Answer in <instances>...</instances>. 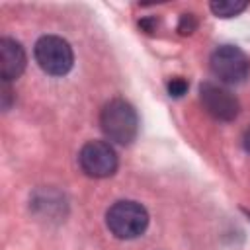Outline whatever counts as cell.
<instances>
[{
  "label": "cell",
  "instance_id": "cell-1",
  "mask_svg": "<svg viewBox=\"0 0 250 250\" xmlns=\"http://www.w3.org/2000/svg\"><path fill=\"white\" fill-rule=\"evenodd\" d=\"M100 127L109 141L117 145H129L139 133V117L129 102L115 98L102 107Z\"/></svg>",
  "mask_w": 250,
  "mask_h": 250
},
{
  "label": "cell",
  "instance_id": "cell-2",
  "mask_svg": "<svg viewBox=\"0 0 250 250\" xmlns=\"http://www.w3.org/2000/svg\"><path fill=\"white\" fill-rule=\"evenodd\" d=\"M105 225L109 232L121 240H131L141 236L148 227L146 209L131 199L115 201L105 213Z\"/></svg>",
  "mask_w": 250,
  "mask_h": 250
},
{
  "label": "cell",
  "instance_id": "cell-3",
  "mask_svg": "<svg viewBox=\"0 0 250 250\" xmlns=\"http://www.w3.org/2000/svg\"><path fill=\"white\" fill-rule=\"evenodd\" d=\"M33 53L41 70L51 76L66 74L74 64L72 47L59 35H43L41 39H37Z\"/></svg>",
  "mask_w": 250,
  "mask_h": 250
},
{
  "label": "cell",
  "instance_id": "cell-4",
  "mask_svg": "<svg viewBox=\"0 0 250 250\" xmlns=\"http://www.w3.org/2000/svg\"><path fill=\"white\" fill-rule=\"evenodd\" d=\"M211 72L225 84H240L250 74V61L234 45H221L211 53Z\"/></svg>",
  "mask_w": 250,
  "mask_h": 250
},
{
  "label": "cell",
  "instance_id": "cell-5",
  "mask_svg": "<svg viewBox=\"0 0 250 250\" xmlns=\"http://www.w3.org/2000/svg\"><path fill=\"white\" fill-rule=\"evenodd\" d=\"M78 164L90 178H109L117 170V152L105 141H88L78 152Z\"/></svg>",
  "mask_w": 250,
  "mask_h": 250
},
{
  "label": "cell",
  "instance_id": "cell-6",
  "mask_svg": "<svg viewBox=\"0 0 250 250\" xmlns=\"http://www.w3.org/2000/svg\"><path fill=\"white\" fill-rule=\"evenodd\" d=\"M199 100L205 111L217 121H232L240 111L236 96L215 82H203L199 86Z\"/></svg>",
  "mask_w": 250,
  "mask_h": 250
},
{
  "label": "cell",
  "instance_id": "cell-7",
  "mask_svg": "<svg viewBox=\"0 0 250 250\" xmlns=\"http://www.w3.org/2000/svg\"><path fill=\"white\" fill-rule=\"evenodd\" d=\"M25 51L23 47L14 39H0V76L4 82H12L21 76L25 70Z\"/></svg>",
  "mask_w": 250,
  "mask_h": 250
},
{
  "label": "cell",
  "instance_id": "cell-8",
  "mask_svg": "<svg viewBox=\"0 0 250 250\" xmlns=\"http://www.w3.org/2000/svg\"><path fill=\"white\" fill-rule=\"evenodd\" d=\"M209 8L217 18H232V16H238L242 10H246L248 2L246 0H215L209 4Z\"/></svg>",
  "mask_w": 250,
  "mask_h": 250
},
{
  "label": "cell",
  "instance_id": "cell-9",
  "mask_svg": "<svg viewBox=\"0 0 250 250\" xmlns=\"http://www.w3.org/2000/svg\"><path fill=\"white\" fill-rule=\"evenodd\" d=\"M188 92V82L182 78V76H174L168 80V94L172 98H180Z\"/></svg>",
  "mask_w": 250,
  "mask_h": 250
},
{
  "label": "cell",
  "instance_id": "cell-10",
  "mask_svg": "<svg viewBox=\"0 0 250 250\" xmlns=\"http://www.w3.org/2000/svg\"><path fill=\"white\" fill-rule=\"evenodd\" d=\"M195 27H197L195 16H193V14H182L180 23H178V31H180L182 35H189V33L195 31Z\"/></svg>",
  "mask_w": 250,
  "mask_h": 250
},
{
  "label": "cell",
  "instance_id": "cell-11",
  "mask_svg": "<svg viewBox=\"0 0 250 250\" xmlns=\"http://www.w3.org/2000/svg\"><path fill=\"white\" fill-rule=\"evenodd\" d=\"M2 107L4 109H8L10 107V104H12V88H10V82H4L2 80Z\"/></svg>",
  "mask_w": 250,
  "mask_h": 250
},
{
  "label": "cell",
  "instance_id": "cell-12",
  "mask_svg": "<svg viewBox=\"0 0 250 250\" xmlns=\"http://www.w3.org/2000/svg\"><path fill=\"white\" fill-rule=\"evenodd\" d=\"M242 145H244V148L250 152V129H246V133H244V137H242Z\"/></svg>",
  "mask_w": 250,
  "mask_h": 250
}]
</instances>
